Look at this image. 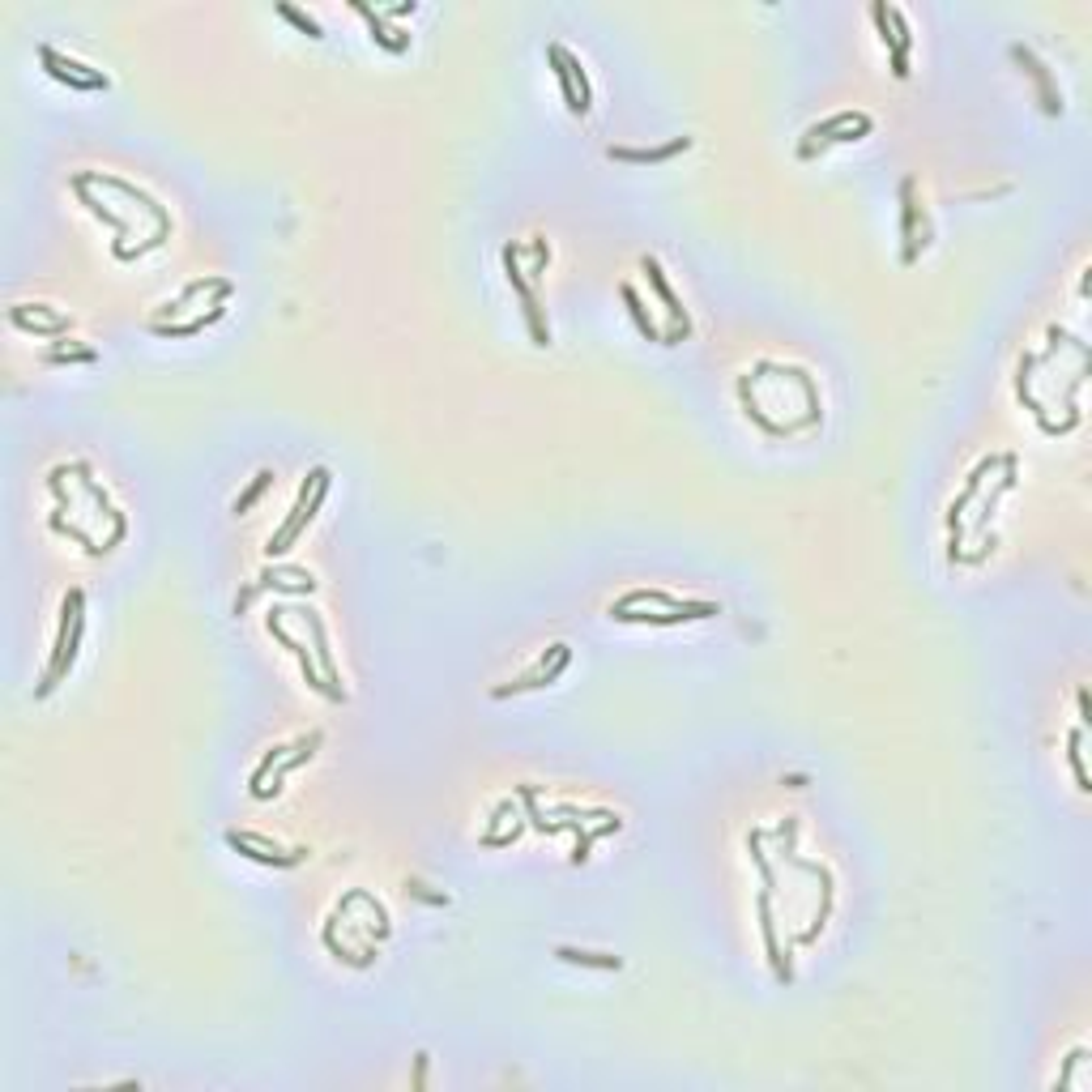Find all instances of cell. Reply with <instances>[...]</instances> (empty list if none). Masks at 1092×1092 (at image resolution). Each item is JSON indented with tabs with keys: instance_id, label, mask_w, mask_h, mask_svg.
<instances>
[{
	"instance_id": "obj_1",
	"label": "cell",
	"mask_w": 1092,
	"mask_h": 1092,
	"mask_svg": "<svg viewBox=\"0 0 1092 1092\" xmlns=\"http://www.w3.org/2000/svg\"><path fill=\"white\" fill-rule=\"evenodd\" d=\"M325 496H328V465H316V469H308V478L299 483L295 508H290V516L282 521V530L265 543V555H269V559H274V555H286L290 543H295V538L308 530V521L316 516V508L325 503Z\"/></svg>"
},
{
	"instance_id": "obj_2",
	"label": "cell",
	"mask_w": 1092,
	"mask_h": 1092,
	"mask_svg": "<svg viewBox=\"0 0 1092 1092\" xmlns=\"http://www.w3.org/2000/svg\"><path fill=\"white\" fill-rule=\"evenodd\" d=\"M503 274H508L516 299H521V312H525V325H530L534 346H550V328L543 321V303H538L534 282L525 278V269H521V248H516V243H503Z\"/></svg>"
},
{
	"instance_id": "obj_3",
	"label": "cell",
	"mask_w": 1092,
	"mask_h": 1092,
	"mask_svg": "<svg viewBox=\"0 0 1092 1092\" xmlns=\"http://www.w3.org/2000/svg\"><path fill=\"white\" fill-rule=\"evenodd\" d=\"M86 602V590H68L65 593V606H61V632H56V649H52V666H47V675H43V683L34 687V696L39 700H47L52 696L56 687L65 683V675H68V636H73V619H77V606Z\"/></svg>"
},
{
	"instance_id": "obj_4",
	"label": "cell",
	"mask_w": 1092,
	"mask_h": 1092,
	"mask_svg": "<svg viewBox=\"0 0 1092 1092\" xmlns=\"http://www.w3.org/2000/svg\"><path fill=\"white\" fill-rule=\"evenodd\" d=\"M568 662H572V644L555 640V644H546V649H543V657L534 662V671H525L521 678H516V683H500L496 691H491V696H496V700H508V696H521V691H534V687H550L563 671H568Z\"/></svg>"
},
{
	"instance_id": "obj_5",
	"label": "cell",
	"mask_w": 1092,
	"mask_h": 1092,
	"mask_svg": "<svg viewBox=\"0 0 1092 1092\" xmlns=\"http://www.w3.org/2000/svg\"><path fill=\"white\" fill-rule=\"evenodd\" d=\"M39 61H43L47 73H52L56 81H65L68 90L90 94V90H108V86H111V77L103 73V68H90V65L73 61V56H61L52 43H43V47H39Z\"/></svg>"
},
{
	"instance_id": "obj_6",
	"label": "cell",
	"mask_w": 1092,
	"mask_h": 1092,
	"mask_svg": "<svg viewBox=\"0 0 1092 1092\" xmlns=\"http://www.w3.org/2000/svg\"><path fill=\"white\" fill-rule=\"evenodd\" d=\"M290 615H299L303 624H308V632H312V653H316V662H321V675H325V683H328V700H333V704H346L342 671H337V662H333V649H328V628H325V619L316 615L312 606H295V610H290Z\"/></svg>"
},
{
	"instance_id": "obj_7",
	"label": "cell",
	"mask_w": 1092,
	"mask_h": 1092,
	"mask_svg": "<svg viewBox=\"0 0 1092 1092\" xmlns=\"http://www.w3.org/2000/svg\"><path fill=\"white\" fill-rule=\"evenodd\" d=\"M610 619L619 624H653V628H671V624H683V619H718L721 606L718 602H687L683 610H662V615H649V610H632V606H615L610 602L606 610Z\"/></svg>"
},
{
	"instance_id": "obj_8",
	"label": "cell",
	"mask_w": 1092,
	"mask_h": 1092,
	"mask_svg": "<svg viewBox=\"0 0 1092 1092\" xmlns=\"http://www.w3.org/2000/svg\"><path fill=\"white\" fill-rule=\"evenodd\" d=\"M282 615H286V610H282V606H269V615H265V628H269V636H274V640L282 644V649H290V653H295V662H299V671H303V683H308L312 691H321V696L328 700V683H325V675H316V653H308V649H303V644H299L295 636H290V632H286V624H282Z\"/></svg>"
},
{
	"instance_id": "obj_9",
	"label": "cell",
	"mask_w": 1092,
	"mask_h": 1092,
	"mask_svg": "<svg viewBox=\"0 0 1092 1092\" xmlns=\"http://www.w3.org/2000/svg\"><path fill=\"white\" fill-rule=\"evenodd\" d=\"M640 269H644V274H649L653 290H657V299L666 303V312H671V321H675V328H671V333H662V346H675V342H683V337H691V321H687V308H683V303H678V295L671 290V282H666L662 265H657V256H644V261H640Z\"/></svg>"
},
{
	"instance_id": "obj_10",
	"label": "cell",
	"mask_w": 1092,
	"mask_h": 1092,
	"mask_svg": "<svg viewBox=\"0 0 1092 1092\" xmlns=\"http://www.w3.org/2000/svg\"><path fill=\"white\" fill-rule=\"evenodd\" d=\"M1012 61L1032 77V86H1037V94H1041V111H1046V115H1063V99H1059V86H1054L1046 61H1037V52L1025 47V43H1012Z\"/></svg>"
},
{
	"instance_id": "obj_11",
	"label": "cell",
	"mask_w": 1092,
	"mask_h": 1092,
	"mask_svg": "<svg viewBox=\"0 0 1092 1092\" xmlns=\"http://www.w3.org/2000/svg\"><path fill=\"white\" fill-rule=\"evenodd\" d=\"M999 461H1003V457H994V453H990V457H982L978 469L969 474L965 491H960V496L952 500V508H947V530H952V550H947V559H952V563H956V555H960V538H965V530H960V516H965V508H969L973 500H978L982 478H985V474H994V465H999Z\"/></svg>"
},
{
	"instance_id": "obj_12",
	"label": "cell",
	"mask_w": 1092,
	"mask_h": 1092,
	"mask_svg": "<svg viewBox=\"0 0 1092 1092\" xmlns=\"http://www.w3.org/2000/svg\"><path fill=\"white\" fill-rule=\"evenodd\" d=\"M918 180L913 175H905L900 180V240H905V248H900V261L913 265L918 261Z\"/></svg>"
},
{
	"instance_id": "obj_13",
	"label": "cell",
	"mask_w": 1092,
	"mask_h": 1092,
	"mask_svg": "<svg viewBox=\"0 0 1092 1092\" xmlns=\"http://www.w3.org/2000/svg\"><path fill=\"white\" fill-rule=\"evenodd\" d=\"M227 845L235 853H240V858H248V862H261V866H299V862H308V845H295V850H286V853H274V850H261V845H252V841H243L240 832H227Z\"/></svg>"
},
{
	"instance_id": "obj_14",
	"label": "cell",
	"mask_w": 1092,
	"mask_h": 1092,
	"mask_svg": "<svg viewBox=\"0 0 1092 1092\" xmlns=\"http://www.w3.org/2000/svg\"><path fill=\"white\" fill-rule=\"evenodd\" d=\"M321 743H325V734H321V730H308V734H299V738H295V756H286V760H282V764L274 768V785H265V790H261V798H278V794H282V781H286V777H290V772H295V768H303V764H308V760L316 756V747H321Z\"/></svg>"
},
{
	"instance_id": "obj_15",
	"label": "cell",
	"mask_w": 1092,
	"mask_h": 1092,
	"mask_svg": "<svg viewBox=\"0 0 1092 1092\" xmlns=\"http://www.w3.org/2000/svg\"><path fill=\"white\" fill-rule=\"evenodd\" d=\"M691 137H675L671 146H653V150H628V146H610L606 158L610 162H632V167H649V162H671L675 154H687Z\"/></svg>"
},
{
	"instance_id": "obj_16",
	"label": "cell",
	"mask_w": 1092,
	"mask_h": 1092,
	"mask_svg": "<svg viewBox=\"0 0 1092 1092\" xmlns=\"http://www.w3.org/2000/svg\"><path fill=\"white\" fill-rule=\"evenodd\" d=\"M760 931H764V947H768V960H772L777 982H794V969H790V960L781 956V943H777V922H772V892L768 888L760 892Z\"/></svg>"
},
{
	"instance_id": "obj_17",
	"label": "cell",
	"mask_w": 1092,
	"mask_h": 1092,
	"mask_svg": "<svg viewBox=\"0 0 1092 1092\" xmlns=\"http://www.w3.org/2000/svg\"><path fill=\"white\" fill-rule=\"evenodd\" d=\"M261 590H278V593H316V581H312V572H303V568H265L261 572Z\"/></svg>"
},
{
	"instance_id": "obj_18",
	"label": "cell",
	"mask_w": 1092,
	"mask_h": 1092,
	"mask_svg": "<svg viewBox=\"0 0 1092 1092\" xmlns=\"http://www.w3.org/2000/svg\"><path fill=\"white\" fill-rule=\"evenodd\" d=\"M862 115H866V111H837V115H828L824 124H811V128H807V133H803L807 141H803V146H798V158H815V150L824 146V141H828L832 133H837V128H850V124H858Z\"/></svg>"
},
{
	"instance_id": "obj_19",
	"label": "cell",
	"mask_w": 1092,
	"mask_h": 1092,
	"mask_svg": "<svg viewBox=\"0 0 1092 1092\" xmlns=\"http://www.w3.org/2000/svg\"><path fill=\"white\" fill-rule=\"evenodd\" d=\"M205 290H235V286H231L227 278H197V282H188V286L180 290V295H175V299H167V303H162V308H158L154 325H162V321H167V316H175V312H184V303H193L197 295H205Z\"/></svg>"
},
{
	"instance_id": "obj_20",
	"label": "cell",
	"mask_w": 1092,
	"mask_h": 1092,
	"mask_svg": "<svg viewBox=\"0 0 1092 1092\" xmlns=\"http://www.w3.org/2000/svg\"><path fill=\"white\" fill-rule=\"evenodd\" d=\"M555 960H563V965H581V969H602V973H619L624 969V960H619L615 952H590V947H555Z\"/></svg>"
},
{
	"instance_id": "obj_21",
	"label": "cell",
	"mask_w": 1092,
	"mask_h": 1092,
	"mask_svg": "<svg viewBox=\"0 0 1092 1092\" xmlns=\"http://www.w3.org/2000/svg\"><path fill=\"white\" fill-rule=\"evenodd\" d=\"M355 9H359V14H363V18H368V22H371V39H375V43H380V47H384V52H393V56H402V52H406V47H410V34H406V30H389V26H384V18H380V14H375V9H371V5H363V0H355Z\"/></svg>"
},
{
	"instance_id": "obj_22",
	"label": "cell",
	"mask_w": 1092,
	"mask_h": 1092,
	"mask_svg": "<svg viewBox=\"0 0 1092 1092\" xmlns=\"http://www.w3.org/2000/svg\"><path fill=\"white\" fill-rule=\"evenodd\" d=\"M9 321H14L22 333H34V337H61V333H68V328H73V321H68V316H56V321H34V316H26V308H9Z\"/></svg>"
},
{
	"instance_id": "obj_23",
	"label": "cell",
	"mask_w": 1092,
	"mask_h": 1092,
	"mask_svg": "<svg viewBox=\"0 0 1092 1092\" xmlns=\"http://www.w3.org/2000/svg\"><path fill=\"white\" fill-rule=\"evenodd\" d=\"M546 61H550V68H555V77H559V90H563V103H568V111H572V115H585L581 94H577V86H572V73H568V61H563V43H546Z\"/></svg>"
},
{
	"instance_id": "obj_24",
	"label": "cell",
	"mask_w": 1092,
	"mask_h": 1092,
	"mask_svg": "<svg viewBox=\"0 0 1092 1092\" xmlns=\"http://www.w3.org/2000/svg\"><path fill=\"white\" fill-rule=\"evenodd\" d=\"M222 316H227V308H222V303H214V308H209L205 316H193V321H167V325H154V333L158 337H197V333H205L209 325L214 321H222Z\"/></svg>"
},
{
	"instance_id": "obj_25",
	"label": "cell",
	"mask_w": 1092,
	"mask_h": 1092,
	"mask_svg": "<svg viewBox=\"0 0 1092 1092\" xmlns=\"http://www.w3.org/2000/svg\"><path fill=\"white\" fill-rule=\"evenodd\" d=\"M1067 764H1071V772H1075V790L1088 794V790H1092V777H1088V768H1084V725H1075V730L1067 734Z\"/></svg>"
},
{
	"instance_id": "obj_26",
	"label": "cell",
	"mask_w": 1092,
	"mask_h": 1092,
	"mask_svg": "<svg viewBox=\"0 0 1092 1092\" xmlns=\"http://www.w3.org/2000/svg\"><path fill=\"white\" fill-rule=\"evenodd\" d=\"M619 295H624V303H628V312H632V321H636V328L644 337H649V342H662V328L653 325V316L644 312V303H640V295H636V286H632V282H624V286H619Z\"/></svg>"
},
{
	"instance_id": "obj_27",
	"label": "cell",
	"mask_w": 1092,
	"mask_h": 1092,
	"mask_svg": "<svg viewBox=\"0 0 1092 1092\" xmlns=\"http://www.w3.org/2000/svg\"><path fill=\"white\" fill-rule=\"evenodd\" d=\"M615 606H662V610H683L687 602H683V597H675V593H666V590H632V593L619 597Z\"/></svg>"
},
{
	"instance_id": "obj_28",
	"label": "cell",
	"mask_w": 1092,
	"mask_h": 1092,
	"mask_svg": "<svg viewBox=\"0 0 1092 1092\" xmlns=\"http://www.w3.org/2000/svg\"><path fill=\"white\" fill-rule=\"evenodd\" d=\"M274 483H278V474H274V469H256V478H252L248 487H243V496L231 503V512H235V516H248V512H252V503L261 500V496H265V491L274 487Z\"/></svg>"
},
{
	"instance_id": "obj_29",
	"label": "cell",
	"mask_w": 1092,
	"mask_h": 1092,
	"mask_svg": "<svg viewBox=\"0 0 1092 1092\" xmlns=\"http://www.w3.org/2000/svg\"><path fill=\"white\" fill-rule=\"evenodd\" d=\"M286 751H295V747H290V743H278V747H269V751H265V760H261V764H256V772H252V781H248V790H252V798H256V794H261V790H265V785H269V772H274V768L282 764V760H286Z\"/></svg>"
},
{
	"instance_id": "obj_30",
	"label": "cell",
	"mask_w": 1092,
	"mask_h": 1092,
	"mask_svg": "<svg viewBox=\"0 0 1092 1092\" xmlns=\"http://www.w3.org/2000/svg\"><path fill=\"white\" fill-rule=\"evenodd\" d=\"M274 9H278V14L286 18V22H290V26H295L299 34H308V39H325V26H321V22H316V18H308V14H303V9H295V5H290V0H278Z\"/></svg>"
},
{
	"instance_id": "obj_31",
	"label": "cell",
	"mask_w": 1092,
	"mask_h": 1092,
	"mask_svg": "<svg viewBox=\"0 0 1092 1092\" xmlns=\"http://www.w3.org/2000/svg\"><path fill=\"white\" fill-rule=\"evenodd\" d=\"M563 61H568L572 86H577V94H581V108H585V115H590V108H593V86H590V73H585V65H581L577 56L568 52V47H563Z\"/></svg>"
},
{
	"instance_id": "obj_32",
	"label": "cell",
	"mask_w": 1092,
	"mask_h": 1092,
	"mask_svg": "<svg viewBox=\"0 0 1092 1092\" xmlns=\"http://www.w3.org/2000/svg\"><path fill=\"white\" fill-rule=\"evenodd\" d=\"M43 359H47V363H94L99 355H94L90 346H68V350H65V346H52Z\"/></svg>"
},
{
	"instance_id": "obj_33",
	"label": "cell",
	"mask_w": 1092,
	"mask_h": 1092,
	"mask_svg": "<svg viewBox=\"0 0 1092 1092\" xmlns=\"http://www.w3.org/2000/svg\"><path fill=\"white\" fill-rule=\"evenodd\" d=\"M406 892H410V896H418V900H427V905H436V909L449 905V896H444V892H431V888L422 884V879H415V875L406 879Z\"/></svg>"
},
{
	"instance_id": "obj_34",
	"label": "cell",
	"mask_w": 1092,
	"mask_h": 1092,
	"mask_svg": "<svg viewBox=\"0 0 1092 1092\" xmlns=\"http://www.w3.org/2000/svg\"><path fill=\"white\" fill-rule=\"evenodd\" d=\"M550 265V243H546V235H534V265L525 269V278H543V269Z\"/></svg>"
},
{
	"instance_id": "obj_35",
	"label": "cell",
	"mask_w": 1092,
	"mask_h": 1092,
	"mask_svg": "<svg viewBox=\"0 0 1092 1092\" xmlns=\"http://www.w3.org/2000/svg\"><path fill=\"white\" fill-rule=\"evenodd\" d=\"M1084 1059H1088V1050H1084V1046H1075L1071 1054H1067V1067H1063V1075H1059V1092L1071 1088V1075H1075V1067L1084 1063Z\"/></svg>"
},
{
	"instance_id": "obj_36",
	"label": "cell",
	"mask_w": 1092,
	"mask_h": 1092,
	"mask_svg": "<svg viewBox=\"0 0 1092 1092\" xmlns=\"http://www.w3.org/2000/svg\"><path fill=\"white\" fill-rule=\"evenodd\" d=\"M427 1067H431V1054L418 1050V1054H415V1088L427 1084Z\"/></svg>"
},
{
	"instance_id": "obj_37",
	"label": "cell",
	"mask_w": 1092,
	"mask_h": 1092,
	"mask_svg": "<svg viewBox=\"0 0 1092 1092\" xmlns=\"http://www.w3.org/2000/svg\"><path fill=\"white\" fill-rule=\"evenodd\" d=\"M1075 704H1079V725L1088 730V721H1092V709H1088V687H1079V691H1075Z\"/></svg>"
},
{
	"instance_id": "obj_38",
	"label": "cell",
	"mask_w": 1092,
	"mask_h": 1092,
	"mask_svg": "<svg viewBox=\"0 0 1092 1092\" xmlns=\"http://www.w3.org/2000/svg\"><path fill=\"white\" fill-rule=\"evenodd\" d=\"M406 14H418V5H415V0H410V5H393V9H384L380 18H406Z\"/></svg>"
},
{
	"instance_id": "obj_39",
	"label": "cell",
	"mask_w": 1092,
	"mask_h": 1092,
	"mask_svg": "<svg viewBox=\"0 0 1092 1092\" xmlns=\"http://www.w3.org/2000/svg\"><path fill=\"white\" fill-rule=\"evenodd\" d=\"M785 785H790V790H803L807 777H803V772H794V777H785Z\"/></svg>"
}]
</instances>
